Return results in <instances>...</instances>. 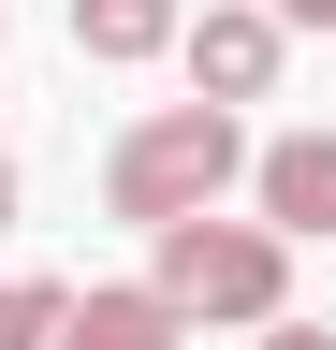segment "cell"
Segmentation results:
<instances>
[{"instance_id": "1", "label": "cell", "mask_w": 336, "mask_h": 350, "mask_svg": "<svg viewBox=\"0 0 336 350\" xmlns=\"http://www.w3.org/2000/svg\"><path fill=\"white\" fill-rule=\"evenodd\" d=\"M146 292L176 306L190 336H248V321H278L292 306V234L278 219H220V204H190V219H161L146 234Z\"/></svg>"}, {"instance_id": "2", "label": "cell", "mask_w": 336, "mask_h": 350, "mask_svg": "<svg viewBox=\"0 0 336 350\" xmlns=\"http://www.w3.org/2000/svg\"><path fill=\"white\" fill-rule=\"evenodd\" d=\"M248 175V117L234 103H146L132 131L103 146V219H132V234H161V219H190V204H220Z\"/></svg>"}, {"instance_id": "3", "label": "cell", "mask_w": 336, "mask_h": 350, "mask_svg": "<svg viewBox=\"0 0 336 350\" xmlns=\"http://www.w3.org/2000/svg\"><path fill=\"white\" fill-rule=\"evenodd\" d=\"M176 59L205 103H278V73H292V29H278V0H205V15H176Z\"/></svg>"}, {"instance_id": "4", "label": "cell", "mask_w": 336, "mask_h": 350, "mask_svg": "<svg viewBox=\"0 0 336 350\" xmlns=\"http://www.w3.org/2000/svg\"><path fill=\"white\" fill-rule=\"evenodd\" d=\"M248 204H263L292 248L336 234V131H278V146H248Z\"/></svg>"}, {"instance_id": "5", "label": "cell", "mask_w": 336, "mask_h": 350, "mask_svg": "<svg viewBox=\"0 0 336 350\" xmlns=\"http://www.w3.org/2000/svg\"><path fill=\"white\" fill-rule=\"evenodd\" d=\"M44 350H190V321L146 278H103V292H59V336Z\"/></svg>"}, {"instance_id": "6", "label": "cell", "mask_w": 336, "mask_h": 350, "mask_svg": "<svg viewBox=\"0 0 336 350\" xmlns=\"http://www.w3.org/2000/svg\"><path fill=\"white\" fill-rule=\"evenodd\" d=\"M176 15H190V0H73V59L146 73V59H176Z\"/></svg>"}, {"instance_id": "7", "label": "cell", "mask_w": 336, "mask_h": 350, "mask_svg": "<svg viewBox=\"0 0 336 350\" xmlns=\"http://www.w3.org/2000/svg\"><path fill=\"white\" fill-rule=\"evenodd\" d=\"M59 336V278H0V350H44Z\"/></svg>"}, {"instance_id": "8", "label": "cell", "mask_w": 336, "mask_h": 350, "mask_svg": "<svg viewBox=\"0 0 336 350\" xmlns=\"http://www.w3.org/2000/svg\"><path fill=\"white\" fill-rule=\"evenodd\" d=\"M248 350H336V321H292L278 306V321H248Z\"/></svg>"}, {"instance_id": "9", "label": "cell", "mask_w": 336, "mask_h": 350, "mask_svg": "<svg viewBox=\"0 0 336 350\" xmlns=\"http://www.w3.org/2000/svg\"><path fill=\"white\" fill-rule=\"evenodd\" d=\"M278 29H336V0H278Z\"/></svg>"}, {"instance_id": "10", "label": "cell", "mask_w": 336, "mask_h": 350, "mask_svg": "<svg viewBox=\"0 0 336 350\" xmlns=\"http://www.w3.org/2000/svg\"><path fill=\"white\" fill-rule=\"evenodd\" d=\"M0 234H15V146H0Z\"/></svg>"}]
</instances>
